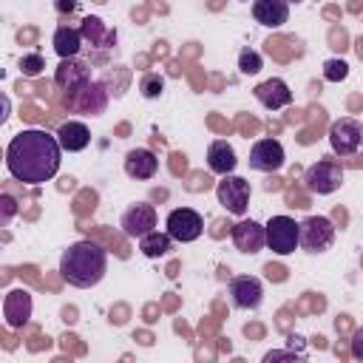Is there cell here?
Returning <instances> with one entry per match:
<instances>
[{"label":"cell","mask_w":363,"mask_h":363,"mask_svg":"<svg viewBox=\"0 0 363 363\" xmlns=\"http://www.w3.org/2000/svg\"><path fill=\"white\" fill-rule=\"evenodd\" d=\"M62 162V147L54 133L43 128H23L11 136L6 147V167L20 184H43L57 176Z\"/></svg>","instance_id":"obj_1"},{"label":"cell","mask_w":363,"mask_h":363,"mask_svg":"<svg viewBox=\"0 0 363 363\" xmlns=\"http://www.w3.org/2000/svg\"><path fill=\"white\" fill-rule=\"evenodd\" d=\"M108 269V252L96 241H74L68 250L60 255V275L77 286V289H91L105 278Z\"/></svg>","instance_id":"obj_2"},{"label":"cell","mask_w":363,"mask_h":363,"mask_svg":"<svg viewBox=\"0 0 363 363\" xmlns=\"http://www.w3.org/2000/svg\"><path fill=\"white\" fill-rule=\"evenodd\" d=\"M108 99H111V94H108L105 82L91 79V82L79 85L77 91H68L62 102H65V108H68L71 113H82V116H99V113L108 108Z\"/></svg>","instance_id":"obj_3"},{"label":"cell","mask_w":363,"mask_h":363,"mask_svg":"<svg viewBox=\"0 0 363 363\" xmlns=\"http://www.w3.org/2000/svg\"><path fill=\"white\" fill-rule=\"evenodd\" d=\"M335 244V224L326 216H306L303 221H298V247H303L306 252L318 255L326 252Z\"/></svg>","instance_id":"obj_4"},{"label":"cell","mask_w":363,"mask_h":363,"mask_svg":"<svg viewBox=\"0 0 363 363\" xmlns=\"http://www.w3.org/2000/svg\"><path fill=\"white\" fill-rule=\"evenodd\" d=\"M216 199L218 204L230 213V216H244L250 210V199H252V187L244 176H235V173H227L221 176V182L216 184Z\"/></svg>","instance_id":"obj_5"},{"label":"cell","mask_w":363,"mask_h":363,"mask_svg":"<svg viewBox=\"0 0 363 363\" xmlns=\"http://www.w3.org/2000/svg\"><path fill=\"white\" fill-rule=\"evenodd\" d=\"M303 184H306L309 193H318V196L335 193L343 184V164L337 159H332V156H323V159H318L315 164L306 167Z\"/></svg>","instance_id":"obj_6"},{"label":"cell","mask_w":363,"mask_h":363,"mask_svg":"<svg viewBox=\"0 0 363 363\" xmlns=\"http://www.w3.org/2000/svg\"><path fill=\"white\" fill-rule=\"evenodd\" d=\"M264 247L275 255H289L298 250V221L289 216H272L264 224Z\"/></svg>","instance_id":"obj_7"},{"label":"cell","mask_w":363,"mask_h":363,"mask_svg":"<svg viewBox=\"0 0 363 363\" xmlns=\"http://www.w3.org/2000/svg\"><path fill=\"white\" fill-rule=\"evenodd\" d=\"M164 233L179 244H190L204 233V218L193 207H176L164 218Z\"/></svg>","instance_id":"obj_8"},{"label":"cell","mask_w":363,"mask_h":363,"mask_svg":"<svg viewBox=\"0 0 363 363\" xmlns=\"http://www.w3.org/2000/svg\"><path fill=\"white\" fill-rule=\"evenodd\" d=\"M329 145L332 150L343 159V156H354L363 145V125L352 116H340L329 125Z\"/></svg>","instance_id":"obj_9"},{"label":"cell","mask_w":363,"mask_h":363,"mask_svg":"<svg viewBox=\"0 0 363 363\" xmlns=\"http://www.w3.org/2000/svg\"><path fill=\"white\" fill-rule=\"evenodd\" d=\"M227 295L235 309H258L264 301V284L255 275H233L227 284Z\"/></svg>","instance_id":"obj_10"},{"label":"cell","mask_w":363,"mask_h":363,"mask_svg":"<svg viewBox=\"0 0 363 363\" xmlns=\"http://www.w3.org/2000/svg\"><path fill=\"white\" fill-rule=\"evenodd\" d=\"M284 162H286V153L278 139H258L250 147V159H247V164L261 173H278L284 167Z\"/></svg>","instance_id":"obj_11"},{"label":"cell","mask_w":363,"mask_h":363,"mask_svg":"<svg viewBox=\"0 0 363 363\" xmlns=\"http://www.w3.org/2000/svg\"><path fill=\"white\" fill-rule=\"evenodd\" d=\"M119 227H122V233H125L128 238H136V241H139L145 233L156 230V207L147 204V201L130 204V207L122 213Z\"/></svg>","instance_id":"obj_12"},{"label":"cell","mask_w":363,"mask_h":363,"mask_svg":"<svg viewBox=\"0 0 363 363\" xmlns=\"http://www.w3.org/2000/svg\"><path fill=\"white\" fill-rule=\"evenodd\" d=\"M94 77H91V62H85V60H79V57H65V60H60V65L54 68V85L60 88V91H77L79 85H85V82H91Z\"/></svg>","instance_id":"obj_13"},{"label":"cell","mask_w":363,"mask_h":363,"mask_svg":"<svg viewBox=\"0 0 363 363\" xmlns=\"http://www.w3.org/2000/svg\"><path fill=\"white\" fill-rule=\"evenodd\" d=\"M233 244L238 252L244 255H255L264 250V224H258L255 218H241L238 224H233Z\"/></svg>","instance_id":"obj_14"},{"label":"cell","mask_w":363,"mask_h":363,"mask_svg":"<svg viewBox=\"0 0 363 363\" xmlns=\"http://www.w3.org/2000/svg\"><path fill=\"white\" fill-rule=\"evenodd\" d=\"M252 96H255L264 108H269V111H278V108L292 105V91H289V85H286L281 77H269V79L258 82V85L252 88Z\"/></svg>","instance_id":"obj_15"},{"label":"cell","mask_w":363,"mask_h":363,"mask_svg":"<svg viewBox=\"0 0 363 363\" xmlns=\"http://www.w3.org/2000/svg\"><path fill=\"white\" fill-rule=\"evenodd\" d=\"M125 173L136 182H147L159 173V159L150 147H133L125 153Z\"/></svg>","instance_id":"obj_16"},{"label":"cell","mask_w":363,"mask_h":363,"mask_svg":"<svg viewBox=\"0 0 363 363\" xmlns=\"http://www.w3.org/2000/svg\"><path fill=\"white\" fill-rule=\"evenodd\" d=\"M57 142H60V147L62 150H68V153H77V150H85L88 145H91V130H88V125L85 122H79V119H68V122H62L60 128H57Z\"/></svg>","instance_id":"obj_17"},{"label":"cell","mask_w":363,"mask_h":363,"mask_svg":"<svg viewBox=\"0 0 363 363\" xmlns=\"http://www.w3.org/2000/svg\"><path fill=\"white\" fill-rule=\"evenodd\" d=\"M252 17L255 23L267 28H281L289 20V3L284 0H252Z\"/></svg>","instance_id":"obj_18"},{"label":"cell","mask_w":363,"mask_h":363,"mask_svg":"<svg viewBox=\"0 0 363 363\" xmlns=\"http://www.w3.org/2000/svg\"><path fill=\"white\" fill-rule=\"evenodd\" d=\"M235 164H238V159H235V150H233V145H230L227 139L210 142V147H207V167H210L213 173L227 176V173L235 170Z\"/></svg>","instance_id":"obj_19"},{"label":"cell","mask_w":363,"mask_h":363,"mask_svg":"<svg viewBox=\"0 0 363 363\" xmlns=\"http://www.w3.org/2000/svg\"><path fill=\"white\" fill-rule=\"evenodd\" d=\"M28 318H31V295L26 289L9 292V298H6V320H9V326L20 329V326L28 323Z\"/></svg>","instance_id":"obj_20"},{"label":"cell","mask_w":363,"mask_h":363,"mask_svg":"<svg viewBox=\"0 0 363 363\" xmlns=\"http://www.w3.org/2000/svg\"><path fill=\"white\" fill-rule=\"evenodd\" d=\"M79 31H82V43L88 40L96 48H113V43H116V28H108L99 17H85Z\"/></svg>","instance_id":"obj_21"},{"label":"cell","mask_w":363,"mask_h":363,"mask_svg":"<svg viewBox=\"0 0 363 363\" xmlns=\"http://www.w3.org/2000/svg\"><path fill=\"white\" fill-rule=\"evenodd\" d=\"M82 31H79V26H60L57 31H54V51L60 54V60H65V57H79V51H82Z\"/></svg>","instance_id":"obj_22"},{"label":"cell","mask_w":363,"mask_h":363,"mask_svg":"<svg viewBox=\"0 0 363 363\" xmlns=\"http://www.w3.org/2000/svg\"><path fill=\"white\" fill-rule=\"evenodd\" d=\"M139 250L145 258H162L173 250V238L167 233H159V230H150L139 238Z\"/></svg>","instance_id":"obj_23"},{"label":"cell","mask_w":363,"mask_h":363,"mask_svg":"<svg viewBox=\"0 0 363 363\" xmlns=\"http://www.w3.org/2000/svg\"><path fill=\"white\" fill-rule=\"evenodd\" d=\"M139 94H142L145 99H159V96L164 94V77L156 74V71L142 74V77H139Z\"/></svg>","instance_id":"obj_24"},{"label":"cell","mask_w":363,"mask_h":363,"mask_svg":"<svg viewBox=\"0 0 363 363\" xmlns=\"http://www.w3.org/2000/svg\"><path fill=\"white\" fill-rule=\"evenodd\" d=\"M261 68H264V57L258 51H252V48H241L238 51V71L244 77H255Z\"/></svg>","instance_id":"obj_25"},{"label":"cell","mask_w":363,"mask_h":363,"mask_svg":"<svg viewBox=\"0 0 363 363\" xmlns=\"http://www.w3.org/2000/svg\"><path fill=\"white\" fill-rule=\"evenodd\" d=\"M349 77V62L346 60H326L323 62V79L326 82H343Z\"/></svg>","instance_id":"obj_26"},{"label":"cell","mask_w":363,"mask_h":363,"mask_svg":"<svg viewBox=\"0 0 363 363\" xmlns=\"http://www.w3.org/2000/svg\"><path fill=\"white\" fill-rule=\"evenodd\" d=\"M17 199L14 196H9V193H0V227H6L14 216H17Z\"/></svg>","instance_id":"obj_27"},{"label":"cell","mask_w":363,"mask_h":363,"mask_svg":"<svg viewBox=\"0 0 363 363\" xmlns=\"http://www.w3.org/2000/svg\"><path fill=\"white\" fill-rule=\"evenodd\" d=\"M43 68H45L43 54H26V57H20V71H23V74L34 77V74H40Z\"/></svg>","instance_id":"obj_28"},{"label":"cell","mask_w":363,"mask_h":363,"mask_svg":"<svg viewBox=\"0 0 363 363\" xmlns=\"http://www.w3.org/2000/svg\"><path fill=\"white\" fill-rule=\"evenodd\" d=\"M272 360H303V354H301V352H289V349L267 352V354H264V363H272Z\"/></svg>","instance_id":"obj_29"},{"label":"cell","mask_w":363,"mask_h":363,"mask_svg":"<svg viewBox=\"0 0 363 363\" xmlns=\"http://www.w3.org/2000/svg\"><path fill=\"white\" fill-rule=\"evenodd\" d=\"M11 116V99L0 91V125H6V119Z\"/></svg>","instance_id":"obj_30"},{"label":"cell","mask_w":363,"mask_h":363,"mask_svg":"<svg viewBox=\"0 0 363 363\" xmlns=\"http://www.w3.org/2000/svg\"><path fill=\"white\" fill-rule=\"evenodd\" d=\"M352 354H354L357 360L363 357V329H357L354 337H352Z\"/></svg>","instance_id":"obj_31"},{"label":"cell","mask_w":363,"mask_h":363,"mask_svg":"<svg viewBox=\"0 0 363 363\" xmlns=\"http://www.w3.org/2000/svg\"><path fill=\"white\" fill-rule=\"evenodd\" d=\"M74 6H77V0H57V9H60V11H65V9L71 11Z\"/></svg>","instance_id":"obj_32"},{"label":"cell","mask_w":363,"mask_h":363,"mask_svg":"<svg viewBox=\"0 0 363 363\" xmlns=\"http://www.w3.org/2000/svg\"><path fill=\"white\" fill-rule=\"evenodd\" d=\"M284 3H289V6H292V3H295V6H298V3H301V0H284Z\"/></svg>","instance_id":"obj_33"}]
</instances>
